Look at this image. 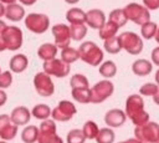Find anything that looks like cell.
<instances>
[{
  "label": "cell",
  "mask_w": 159,
  "mask_h": 143,
  "mask_svg": "<svg viewBox=\"0 0 159 143\" xmlns=\"http://www.w3.org/2000/svg\"><path fill=\"white\" fill-rule=\"evenodd\" d=\"M125 116L135 127L149 122V114L144 111V101L140 95H130L125 101Z\"/></svg>",
  "instance_id": "obj_1"
},
{
  "label": "cell",
  "mask_w": 159,
  "mask_h": 143,
  "mask_svg": "<svg viewBox=\"0 0 159 143\" xmlns=\"http://www.w3.org/2000/svg\"><path fill=\"white\" fill-rule=\"evenodd\" d=\"M78 55L83 62L91 66H98L103 61V51L93 41L82 42L78 47Z\"/></svg>",
  "instance_id": "obj_2"
},
{
  "label": "cell",
  "mask_w": 159,
  "mask_h": 143,
  "mask_svg": "<svg viewBox=\"0 0 159 143\" xmlns=\"http://www.w3.org/2000/svg\"><path fill=\"white\" fill-rule=\"evenodd\" d=\"M120 48H124L130 55H139L143 50V40L133 31H124L117 36Z\"/></svg>",
  "instance_id": "obj_3"
},
{
  "label": "cell",
  "mask_w": 159,
  "mask_h": 143,
  "mask_svg": "<svg viewBox=\"0 0 159 143\" xmlns=\"http://www.w3.org/2000/svg\"><path fill=\"white\" fill-rule=\"evenodd\" d=\"M134 136L140 143H157L159 142V124L149 121L143 126L135 127Z\"/></svg>",
  "instance_id": "obj_4"
},
{
  "label": "cell",
  "mask_w": 159,
  "mask_h": 143,
  "mask_svg": "<svg viewBox=\"0 0 159 143\" xmlns=\"http://www.w3.org/2000/svg\"><path fill=\"white\" fill-rule=\"evenodd\" d=\"M0 36L5 44L6 50L9 51H16L22 46V41H24L22 31L17 26H12V25L6 26L0 34Z\"/></svg>",
  "instance_id": "obj_5"
},
{
  "label": "cell",
  "mask_w": 159,
  "mask_h": 143,
  "mask_svg": "<svg viewBox=\"0 0 159 143\" xmlns=\"http://www.w3.org/2000/svg\"><path fill=\"white\" fill-rule=\"evenodd\" d=\"M125 16L128 20L133 21L137 25H143L148 21H150V12L147 7H144L143 5H139L137 2H130L128 5L124 6L123 9Z\"/></svg>",
  "instance_id": "obj_6"
},
{
  "label": "cell",
  "mask_w": 159,
  "mask_h": 143,
  "mask_svg": "<svg viewBox=\"0 0 159 143\" xmlns=\"http://www.w3.org/2000/svg\"><path fill=\"white\" fill-rule=\"evenodd\" d=\"M114 92V85L108 81V80H103L97 82L94 86H92L89 88V95H91V103H101L104 99L109 98Z\"/></svg>",
  "instance_id": "obj_7"
},
{
  "label": "cell",
  "mask_w": 159,
  "mask_h": 143,
  "mask_svg": "<svg viewBox=\"0 0 159 143\" xmlns=\"http://www.w3.org/2000/svg\"><path fill=\"white\" fill-rule=\"evenodd\" d=\"M39 143H63L62 138L56 133V123L53 119H45L39 127Z\"/></svg>",
  "instance_id": "obj_8"
},
{
  "label": "cell",
  "mask_w": 159,
  "mask_h": 143,
  "mask_svg": "<svg viewBox=\"0 0 159 143\" xmlns=\"http://www.w3.org/2000/svg\"><path fill=\"white\" fill-rule=\"evenodd\" d=\"M77 113L76 106L71 101H60L58 104L51 111V117L56 122H67L73 118V116Z\"/></svg>",
  "instance_id": "obj_9"
},
{
  "label": "cell",
  "mask_w": 159,
  "mask_h": 143,
  "mask_svg": "<svg viewBox=\"0 0 159 143\" xmlns=\"http://www.w3.org/2000/svg\"><path fill=\"white\" fill-rule=\"evenodd\" d=\"M25 26L34 34H43L50 26V19L45 14L31 12L25 17Z\"/></svg>",
  "instance_id": "obj_10"
},
{
  "label": "cell",
  "mask_w": 159,
  "mask_h": 143,
  "mask_svg": "<svg viewBox=\"0 0 159 143\" xmlns=\"http://www.w3.org/2000/svg\"><path fill=\"white\" fill-rule=\"evenodd\" d=\"M34 86L36 92L42 97H50L55 92V85L51 80V76H48L45 72H37L35 75Z\"/></svg>",
  "instance_id": "obj_11"
},
{
  "label": "cell",
  "mask_w": 159,
  "mask_h": 143,
  "mask_svg": "<svg viewBox=\"0 0 159 143\" xmlns=\"http://www.w3.org/2000/svg\"><path fill=\"white\" fill-rule=\"evenodd\" d=\"M42 67H43L45 73H47L48 76L58 77V78L66 77L71 71L70 65L63 62L61 58H53V60L46 61V62H43Z\"/></svg>",
  "instance_id": "obj_12"
},
{
  "label": "cell",
  "mask_w": 159,
  "mask_h": 143,
  "mask_svg": "<svg viewBox=\"0 0 159 143\" xmlns=\"http://www.w3.org/2000/svg\"><path fill=\"white\" fill-rule=\"evenodd\" d=\"M53 39H55V45L60 47L61 50L65 47H68L71 42V34H70V26L63 25V24H56L51 29Z\"/></svg>",
  "instance_id": "obj_13"
},
{
  "label": "cell",
  "mask_w": 159,
  "mask_h": 143,
  "mask_svg": "<svg viewBox=\"0 0 159 143\" xmlns=\"http://www.w3.org/2000/svg\"><path fill=\"white\" fill-rule=\"evenodd\" d=\"M17 134V126L14 124L7 114H0V138L5 142L11 141Z\"/></svg>",
  "instance_id": "obj_14"
},
{
  "label": "cell",
  "mask_w": 159,
  "mask_h": 143,
  "mask_svg": "<svg viewBox=\"0 0 159 143\" xmlns=\"http://www.w3.org/2000/svg\"><path fill=\"white\" fill-rule=\"evenodd\" d=\"M125 119H127V116H125L124 111H122L119 108L109 109L104 114V123L109 128H118V127H120L122 124H124Z\"/></svg>",
  "instance_id": "obj_15"
},
{
  "label": "cell",
  "mask_w": 159,
  "mask_h": 143,
  "mask_svg": "<svg viewBox=\"0 0 159 143\" xmlns=\"http://www.w3.org/2000/svg\"><path fill=\"white\" fill-rule=\"evenodd\" d=\"M86 25L92 27V29H101L104 22H106V16L104 12L99 9H91L89 11L86 12Z\"/></svg>",
  "instance_id": "obj_16"
},
{
  "label": "cell",
  "mask_w": 159,
  "mask_h": 143,
  "mask_svg": "<svg viewBox=\"0 0 159 143\" xmlns=\"http://www.w3.org/2000/svg\"><path fill=\"white\" fill-rule=\"evenodd\" d=\"M10 119L14 124H16L17 127L19 126H25L30 122L31 119V112L29 111L27 107H24V106H19V107H15L11 113H10Z\"/></svg>",
  "instance_id": "obj_17"
},
{
  "label": "cell",
  "mask_w": 159,
  "mask_h": 143,
  "mask_svg": "<svg viewBox=\"0 0 159 143\" xmlns=\"http://www.w3.org/2000/svg\"><path fill=\"white\" fill-rule=\"evenodd\" d=\"M5 17L10 21L17 22L25 17V9L19 4H10L5 7Z\"/></svg>",
  "instance_id": "obj_18"
},
{
  "label": "cell",
  "mask_w": 159,
  "mask_h": 143,
  "mask_svg": "<svg viewBox=\"0 0 159 143\" xmlns=\"http://www.w3.org/2000/svg\"><path fill=\"white\" fill-rule=\"evenodd\" d=\"M56 55H57V46L55 44H51V42L42 44L37 50V56L43 62L56 58Z\"/></svg>",
  "instance_id": "obj_19"
},
{
  "label": "cell",
  "mask_w": 159,
  "mask_h": 143,
  "mask_svg": "<svg viewBox=\"0 0 159 143\" xmlns=\"http://www.w3.org/2000/svg\"><path fill=\"white\" fill-rule=\"evenodd\" d=\"M27 65H29V60L24 53L14 55L10 60V63H9L10 71L15 72V73H21L22 71H25L27 68Z\"/></svg>",
  "instance_id": "obj_20"
},
{
  "label": "cell",
  "mask_w": 159,
  "mask_h": 143,
  "mask_svg": "<svg viewBox=\"0 0 159 143\" xmlns=\"http://www.w3.org/2000/svg\"><path fill=\"white\" fill-rule=\"evenodd\" d=\"M153 70V65L150 61L145 58H138L132 63V71L137 76H148Z\"/></svg>",
  "instance_id": "obj_21"
},
{
  "label": "cell",
  "mask_w": 159,
  "mask_h": 143,
  "mask_svg": "<svg viewBox=\"0 0 159 143\" xmlns=\"http://www.w3.org/2000/svg\"><path fill=\"white\" fill-rule=\"evenodd\" d=\"M66 20L71 24H84L86 12L80 7H71L66 12Z\"/></svg>",
  "instance_id": "obj_22"
},
{
  "label": "cell",
  "mask_w": 159,
  "mask_h": 143,
  "mask_svg": "<svg viewBox=\"0 0 159 143\" xmlns=\"http://www.w3.org/2000/svg\"><path fill=\"white\" fill-rule=\"evenodd\" d=\"M39 138V128L36 126H26L21 132V141L24 143H35Z\"/></svg>",
  "instance_id": "obj_23"
},
{
  "label": "cell",
  "mask_w": 159,
  "mask_h": 143,
  "mask_svg": "<svg viewBox=\"0 0 159 143\" xmlns=\"http://www.w3.org/2000/svg\"><path fill=\"white\" fill-rule=\"evenodd\" d=\"M118 26L117 25H114L113 22H111V21H107V22H104V25L99 29V37L104 41V40H107V39H111V37H114L116 35H117V32H118Z\"/></svg>",
  "instance_id": "obj_24"
},
{
  "label": "cell",
  "mask_w": 159,
  "mask_h": 143,
  "mask_svg": "<svg viewBox=\"0 0 159 143\" xmlns=\"http://www.w3.org/2000/svg\"><path fill=\"white\" fill-rule=\"evenodd\" d=\"M31 116H34L35 118L41 119V121L48 119V117L51 116V108H50L47 104L39 103V104H36V106L31 109Z\"/></svg>",
  "instance_id": "obj_25"
},
{
  "label": "cell",
  "mask_w": 159,
  "mask_h": 143,
  "mask_svg": "<svg viewBox=\"0 0 159 143\" xmlns=\"http://www.w3.org/2000/svg\"><path fill=\"white\" fill-rule=\"evenodd\" d=\"M70 34H71V40L81 41L87 34V26L84 24H71Z\"/></svg>",
  "instance_id": "obj_26"
},
{
  "label": "cell",
  "mask_w": 159,
  "mask_h": 143,
  "mask_svg": "<svg viewBox=\"0 0 159 143\" xmlns=\"http://www.w3.org/2000/svg\"><path fill=\"white\" fill-rule=\"evenodd\" d=\"M108 21L113 22V24L117 25L118 27H122V26H124V25L127 24L128 19H127V16H125L123 9H114V10H112V11L109 12V20H108Z\"/></svg>",
  "instance_id": "obj_27"
},
{
  "label": "cell",
  "mask_w": 159,
  "mask_h": 143,
  "mask_svg": "<svg viewBox=\"0 0 159 143\" xmlns=\"http://www.w3.org/2000/svg\"><path fill=\"white\" fill-rule=\"evenodd\" d=\"M72 98L78 102V103H89L91 102V95H89V88H75L71 92Z\"/></svg>",
  "instance_id": "obj_28"
},
{
  "label": "cell",
  "mask_w": 159,
  "mask_h": 143,
  "mask_svg": "<svg viewBox=\"0 0 159 143\" xmlns=\"http://www.w3.org/2000/svg\"><path fill=\"white\" fill-rule=\"evenodd\" d=\"M98 71L103 77L111 78V77H114L117 73V65L113 61H104L103 63L99 65Z\"/></svg>",
  "instance_id": "obj_29"
},
{
  "label": "cell",
  "mask_w": 159,
  "mask_h": 143,
  "mask_svg": "<svg viewBox=\"0 0 159 143\" xmlns=\"http://www.w3.org/2000/svg\"><path fill=\"white\" fill-rule=\"evenodd\" d=\"M80 58V55H78V50L73 48V47H65L61 50V60L66 63H72L75 61H77Z\"/></svg>",
  "instance_id": "obj_30"
},
{
  "label": "cell",
  "mask_w": 159,
  "mask_h": 143,
  "mask_svg": "<svg viewBox=\"0 0 159 143\" xmlns=\"http://www.w3.org/2000/svg\"><path fill=\"white\" fill-rule=\"evenodd\" d=\"M98 131H99V128H98L97 123L93 121H87L82 127V132H83L86 139H96Z\"/></svg>",
  "instance_id": "obj_31"
},
{
  "label": "cell",
  "mask_w": 159,
  "mask_h": 143,
  "mask_svg": "<svg viewBox=\"0 0 159 143\" xmlns=\"http://www.w3.org/2000/svg\"><path fill=\"white\" fill-rule=\"evenodd\" d=\"M70 86L72 90L75 88H89V83L88 80L84 75L81 73H76L70 78Z\"/></svg>",
  "instance_id": "obj_32"
},
{
  "label": "cell",
  "mask_w": 159,
  "mask_h": 143,
  "mask_svg": "<svg viewBox=\"0 0 159 143\" xmlns=\"http://www.w3.org/2000/svg\"><path fill=\"white\" fill-rule=\"evenodd\" d=\"M114 138L116 136L112 128H101L96 137V142L97 143H113Z\"/></svg>",
  "instance_id": "obj_33"
},
{
  "label": "cell",
  "mask_w": 159,
  "mask_h": 143,
  "mask_svg": "<svg viewBox=\"0 0 159 143\" xmlns=\"http://www.w3.org/2000/svg\"><path fill=\"white\" fill-rule=\"evenodd\" d=\"M157 30H158L157 24L152 22V21H148V22H145V24H143L140 26V34L145 40L153 39L155 36V34H157Z\"/></svg>",
  "instance_id": "obj_34"
},
{
  "label": "cell",
  "mask_w": 159,
  "mask_h": 143,
  "mask_svg": "<svg viewBox=\"0 0 159 143\" xmlns=\"http://www.w3.org/2000/svg\"><path fill=\"white\" fill-rule=\"evenodd\" d=\"M86 138H84V134L82 132V129H71L68 133H67V137H66V142L67 143H84Z\"/></svg>",
  "instance_id": "obj_35"
},
{
  "label": "cell",
  "mask_w": 159,
  "mask_h": 143,
  "mask_svg": "<svg viewBox=\"0 0 159 143\" xmlns=\"http://www.w3.org/2000/svg\"><path fill=\"white\" fill-rule=\"evenodd\" d=\"M104 50L108 52V53H118L122 48H120V45L118 42V37L114 36V37H111V39H107L104 40Z\"/></svg>",
  "instance_id": "obj_36"
},
{
  "label": "cell",
  "mask_w": 159,
  "mask_h": 143,
  "mask_svg": "<svg viewBox=\"0 0 159 143\" xmlns=\"http://www.w3.org/2000/svg\"><path fill=\"white\" fill-rule=\"evenodd\" d=\"M159 90V86L157 83H152V82H148V83H144L140 88H139V93L143 95V96H154Z\"/></svg>",
  "instance_id": "obj_37"
},
{
  "label": "cell",
  "mask_w": 159,
  "mask_h": 143,
  "mask_svg": "<svg viewBox=\"0 0 159 143\" xmlns=\"http://www.w3.org/2000/svg\"><path fill=\"white\" fill-rule=\"evenodd\" d=\"M12 83L11 71H4L0 73V88H7Z\"/></svg>",
  "instance_id": "obj_38"
},
{
  "label": "cell",
  "mask_w": 159,
  "mask_h": 143,
  "mask_svg": "<svg viewBox=\"0 0 159 143\" xmlns=\"http://www.w3.org/2000/svg\"><path fill=\"white\" fill-rule=\"evenodd\" d=\"M143 6L148 10H157L159 9V0H143Z\"/></svg>",
  "instance_id": "obj_39"
},
{
  "label": "cell",
  "mask_w": 159,
  "mask_h": 143,
  "mask_svg": "<svg viewBox=\"0 0 159 143\" xmlns=\"http://www.w3.org/2000/svg\"><path fill=\"white\" fill-rule=\"evenodd\" d=\"M150 57H152V62L157 66H159V46L153 48L152 53H150Z\"/></svg>",
  "instance_id": "obj_40"
},
{
  "label": "cell",
  "mask_w": 159,
  "mask_h": 143,
  "mask_svg": "<svg viewBox=\"0 0 159 143\" xmlns=\"http://www.w3.org/2000/svg\"><path fill=\"white\" fill-rule=\"evenodd\" d=\"M6 101H7V95L5 93V91H2V90L0 88V107H1L2 104H5Z\"/></svg>",
  "instance_id": "obj_41"
},
{
  "label": "cell",
  "mask_w": 159,
  "mask_h": 143,
  "mask_svg": "<svg viewBox=\"0 0 159 143\" xmlns=\"http://www.w3.org/2000/svg\"><path fill=\"white\" fill-rule=\"evenodd\" d=\"M22 5H26V6H31V5H34L37 0H19Z\"/></svg>",
  "instance_id": "obj_42"
},
{
  "label": "cell",
  "mask_w": 159,
  "mask_h": 143,
  "mask_svg": "<svg viewBox=\"0 0 159 143\" xmlns=\"http://www.w3.org/2000/svg\"><path fill=\"white\" fill-rule=\"evenodd\" d=\"M153 101H154V103H155V104H158V106H159V90H158V92L153 96Z\"/></svg>",
  "instance_id": "obj_43"
},
{
  "label": "cell",
  "mask_w": 159,
  "mask_h": 143,
  "mask_svg": "<svg viewBox=\"0 0 159 143\" xmlns=\"http://www.w3.org/2000/svg\"><path fill=\"white\" fill-rule=\"evenodd\" d=\"M118 143H140V142L138 139H135V138H129L125 142H118Z\"/></svg>",
  "instance_id": "obj_44"
},
{
  "label": "cell",
  "mask_w": 159,
  "mask_h": 143,
  "mask_svg": "<svg viewBox=\"0 0 159 143\" xmlns=\"http://www.w3.org/2000/svg\"><path fill=\"white\" fill-rule=\"evenodd\" d=\"M0 2H1V4H7V5H10V4H15L16 0H0Z\"/></svg>",
  "instance_id": "obj_45"
},
{
  "label": "cell",
  "mask_w": 159,
  "mask_h": 143,
  "mask_svg": "<svg viewBox=\"0 0 159 143\" xmlns=\"http://www.w3.org/2000/svg\"><path fill=\"white\" fill-rule=\"evenodd\" d=\"M4 15H5V6H4V4L0 2V17Z\"/></svg>",
  "instance_id": "obj_46"
},
{
  "label": "cell",
  "mask_w": 159,
  "mask_h": 143,
  "mask_svg": "<svg viewBox=\"0 0 159 143\" xmlns=\"http://www.w3.org/2000/svg\"><path fill=\"white\" fill-rule=\"evenodd\" d=\"M4 50H6V47H5V44H4V41L1 39V36H0V52L4 51Z\"/></svg>",
  "instance_id": "obj_47"
},
{
  "label": "cell",
  "mask_w": 159,
  "mask_h": 143,
  "mask_svg": "<svg viewBox=\"0 0 159 143\" xmlns=\"http://www.w3.org/2000/svg\"><path fill=\"white\" fill-rule=\"evenodd\" d=\"M5 27H6V24H5L2 20H0V34L2 32V30H4Z\"/></svg>",
  "instance_id": "obj_48"
},
{
  "label": "cell",
  "mask_w": 159,
  "mask_h": 143,
  "mask_svg": "<svg viewBox=\"0 0 159 143\" xmlns=\"http://www.w3.org/2000/svg\"><path fill=\"white\" fill-rule=\"evenodd\" d=\"M155 83L159 86V68H158L157 72H155Z\"/></svg>",
  "instance_id": "obj_49"
},
{
  "label": "cell",
  "mask_w": 159,
  "mask_h": 143,
  "mask_svg": "<svg viewBox=\"0 0 159 143\" xmlns=\"http://www.w3.org/2000/svg\"><path fill=\"white\" fill-rule=\"evenodd\" d=\"M154 37H155V41L159 44V27H158V30H157V34H155V36H154Z\"/></svg>",
  "instance_id": "obj_50"
},
{
  "label": "cell",
  "mask_w": 159,
  "mask_h": 143,
  "mask_svg": "<svg viewBox=\"0 0 159 143\" xmlns=\"http://www.w3.org/2000/svg\"><path fill=\"white\" fill-rule=\"evenodd\" d=\"M67 4H76V2H78L80 0H65Z\"/></svg>",
  "instance_id": "obj_51"
},
{
  "label": "cell",
  "mask_w": 159,
  "mask_h": 143,
  "mask_svg": "<svg viewBox=\"0 0 159 143\" xmlns=\"http://www.w3.org/2000/svg\"><path fill=\"white\" fill-rule=\"evenodd\" d=\"M0 143H6V142L5 141H0Z\"/></svg>",
  "instance_id": "obj_52"
},
{
  "label": "cell",
  "mask_w": 159,
  "mask_h": 143,
  "mask_svg": "<svg viewBox=\"0 0 159 143\" xmlns=\"http://www.w3.org/2000/svg\"><path fill=\"white\" fill-rule=\"evenodd\" d=\"M0 73H1V68H0Z\"/></svg>",
  "instance_id": "obj_53"
},
{
  "label": "cell",
  "mask_w": 159,
  "mask_h": 143,
  "mask_svg": "<svg viewBox=\"0 0 159 143\" xmlns=\"http://www.w3.org/2000/svg\"><path fill=\"white\" fill-rule=\"evenodd\" d=\"M157 143H159V142H157Z\"/></svg>",
  "instance_id": "obj_54"
}]
</instances>
